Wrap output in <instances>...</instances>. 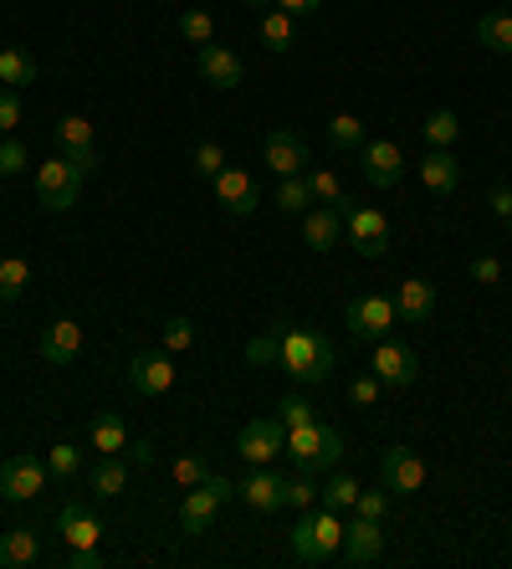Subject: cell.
<instances>
[{
	"mask_svg": "<svg viewBox=\"0 0 512 569\" xmlns=\"http://www.w3.org/2000/svg\"><path fill=\"white\" fill-rule=\"evenodd\" d=\"M334 364H338V349L328 333L282 324V370H287L297 385H323V380L334 375Z\"/></svg>",
	"mask_w": 512,
	"mask_h": 569,
	"instance_id": "cell-1",
	"label": "cell"
},
{
	"mask_svg": "<svg viewBox=\"0 0 512 569\" xmlns=\"http://www.w3.org/2000/svg\"><path fill=\"white\" fill-rule=\"evenodd\" d=\"M344 518L334 508H307L297 513V528H293V559L297 565H328V559L344 549Z\"/></svg>",
	"mask_w": 512,
	"mask_h": 569,
	"instance_id": "cell-2",
	"label": "cell"
},
{
	"mask_svg": "<svg viewBox=\"0 0 512 569\" xmlns=\"http://www.w3.org/2000/svg\"><path fill=\"white\" fill-rule=\"evenodd\" d=\"M231 497H236V482L220 478V472H210L200 488H185V497H179V534H185V539H200Z\"/></svg>",
	"mask_w": 512,
	"mask_h": 569,
	"instance_id": "cell-3",
	"label": "cell"
},
{
	"mask_svg": "<svg viewBox=\"0 0 512 569\" xmlns=\"http://www.w3.org/2000/svg\"><path fill=\"white\" fill-rule=\"evenodd\" d=\"M344 324H349L353 339L374 344V339H390V333H395L400 308H395V298H384V293H359V298H349V308H344Z\"/></svg>",
	"mask_w": 512,
	"mask_h": 569,
	"instance_id": "cell-4",
	"label": "cell"
},
{
	"mask_svg": "<svg viewBox=\"0 0 512 569\" xmlns=\"http://www.w3.org/2000/svg\"><path fill=\"white\" fill-rule=\"evenodd\" d=\"M46 482H52V467H46V457H36V451H15V457L0 462V497H6V503L42 497Z\"/></svg>",
	"mask_w": 512,
	"mask_h": 569,
	"instance_id": "cell-5",
	"label": "cell"
},
{
	"mask_svg": "<svg viewBox=\"0 0 512 569\" xmlns=\"http://www.w3.org/2000/svg\"><path fill=\"white\" fill-rule=\"evenodd\" d=\"M344 237L353 241V252L364 256V262H380L390 252V221H384L380 206H344Z\"/></svg>",
	"mask_w": 512,
	"mask_h": 569,
	"instance_id": "cell-6",
	"label": "cell"
},
{
	"mask_svg": "<svg viewBox=\"0 0 512 569\" xmlns=\"http://www.w3.org/2000/svg\"><path fill=\"white\" fill-rule=\"evenodd\" d=\"M83 169L67 160V154H57V160H46V165H36V200H42L46 210H73L77 195H83Z\"/></svg>",
	"mask_w": 512,
	"mask_h": 569,
	"instance_id": "cell-7",
	"label": "cell"
},
{
	"mask_svg": "<svg viewBox=\"0 0 512 569\" xmlns=\"http://www.w3.org/2000/svg\"><path fill=\"white\" fill-rule=\"evenodd\" d=\"M282 451H287V426H282V416H257L236 436V457L251 467H272Z\"/></svg>",
	"mask_w": 512,
	"mask_h": 569,
	"instance_id": "cell-8",
	"label": "cell"
},
{
	"mask_svg": "<svg viewBox=\"0 0 512 569\" xmlns=\"http://www.w3.org/2000/svg\"><path fill=\"white\" fill-rule=\"evenodd\" d=\"M374 375H380L384 390H410L421 380V354L400 339H374V364H369Z\"/></svg>",
	"mask_w": 512,
	"mask_h": 569,
	"instance_id": "cell-9",
	"label": "cell"
},
{
	"mask_svg": "<svg viewBox=\"0 0 512 569\" xmlns=\"http://www.w3.org/2000/svg\"><path fill=\"white\" fill-rule=\"evenodd\" d=\"M262 165L272 169V175H303L307 165H313V150H307V139L293 134V129H272V134L262 139Z\"/></svg>",
	"mask_w": 512,
	"mask_h": 569,
	"instance_id": "cell-10",
	"label": "cell"
},
{
	"mask_svg": "<svg viewBox=\"0 0 512 569\" xmlns=\"http://www.w3.org/2000/svg\"><path fill=\"white\" fill-rule=\"evenodd\" d=\"M359 165H364V180L380 185V190L405 180V150H400L395 139H364L359 144Z\"/></svg>",
	"mask_w": 512,
	"mask_h": 569,
	"instance_id": "cell-11",
	"label": "cell"
},
{
	"mask_svg": "<svg viewBox=\"0 0 512 569\" xmlns=\"http://www.w3.org/2000/svg\"><path fill=\"white\" fill-rule=\"evenodd\" d=\"M380 482H384V493H421V488H425V462H421V451L390 447V451L380 457Z\"/></svg>",
	"mask_w": 512,
	"mask_h": 569,
	"instance_id": "cell-12",
	"label": "cell"
},
{
	"mask_svg": "<svg viewBox=\"0 0 512 569\" xmlns=\"http://www.w3.org/2000/svg\"><path fill=\"white\" fill-rule=\"evenodd\" d=\"M210 185H216V200L231 210V216H251V210L262 206V185H257V175H247V169L226 165Z\"/></svg>",
	"mask_w": 512,
	"mask_h": 569,
	"instance_id": "cell-13",
	"label": "cell"
},
{
	"mask_svg": "<svg viewBox=\"0 0 512 569\" xmlns=\"http://www.w3.org/2000/svg\"><path fill=\"white\" fill-rule=\"evenodd\" d=\"M195 67H200V77L210 83V88H220V92H231V88H241V83H247V62L236 57L231 46H220V42L200 46Z\"/></svg>",
	"mask_w": 512,
	"mask_h": 569,
	"instance_id": "cell-14",
	"label": "cell"
},
{
	"mask_svg": "<svg viewBox=\"0 0 512 569\" xmlns=\"http://www.w3.org/2000/svg\"><path fill=\"white\" fill-rule=\"evenodd\" d=\"M57 144L62 154L73 160L83 175H98V150H92V123L83 119V113H67V119L57 123Z\"/></svg>",
	"mask_w": 512,
	"mask_h": 569,
	"instance_id": "cell-15",
	"label": "cell"
},
{
	"mask_svg": "<svg viewBox=\"0 0 512 569\" xmlns=\"http://www.w3.org/2000/svg\"><path fill=\"white\" fill-rule=\"evenodd\" d=\"M129 385L139 390V395H170V390H175V360H170V354H133Z\"/></svg>",
	"mask_w": 512,
	"mask_h": 569,
	"instance_id": "cell-16",
	"label": "cell"
},
{
	"mask_svg": "<svg viewBox=\"0 0 512 569\" xmlns=\"http://www.w3.org/2000/svg\"><path fill=\"white\" fill-rule=\"evenodd\" d=\"M236 497H241L251 513H277L282 508V478L272 467H251V478L236 482Z\"/></svg>",
	"mask_w": 512,
	"mask_h": 569,
	"instance_id": "cell-17",
	"label": "cell"
},
{
	"mask_svg": "<svg viewBox=\"0 0 512 569\" xmlns=\"http://www.w3.org/2000/svg\"><path fill=\"white\" fill-rule=\"evenodd\" d=\"M380 555H384V528L374 518L353 513V524L344 528V565H374Z\"/></svg>",
	"mask_w": 512,
	"mask_h": 569,
	"instance_id": "cell-18",
	"label": "cell"
},
{
	"mask_svg": "<svg viewBox=\"0 0 512 569\" xmlns=\"http://www.w3.org/2000/svg\"><path fill=\"white\" fill-rule=\"evenodd\" d=\"M36 354L46 364H73L83 354V329H77L73 318H57V324H46L42 339H36Z\"/></svg>",
	"mask_w": 512,
	"mask_h": 569,
	"instance_id": "cell-19",
	"label": "cell"
},
{
	"mask_svg": "<svg viewBox=\"0 0 512 569\" xmlns=\"http://www.w3.org/2000/svg\"><path fill=\"white\" fill-rule=\"evenodd\" d=\"M303 237L313 252H334L344 237V206H307L303 210Z\"/></svg>",
	"mask_w": 512,
	"mask_h": 569,
	"instance_id": "cell-20",
	"label": "cell"
},
{
	"mask_svg": "<svg viewBox=\"0 0 512 569\" xmlns=\"http://www.w3.org/2000/svg\"><path fill=\"white\" fill-rule=\"evenodd\" d=\"M57 534L73 544V549H92V544L102 539V524L88 513L83 497H73V503H62V513H57Z\"/></svg>",
	"mask_w": 512,
	"mask_h": 569,
	"instance_id": "cell-21",
	"label": "cell"
},
{
	"mask_svg": "<svg viewBox=\"0 0 512 569\" xmlns=\"http://www.w3.org/2000/svg\"><path fill=\"white\" fill-rule=\"evenodd\" d=\"M421 185L431 195H440V200L461 190V165H456V154L451 150H431V154H425V160H421Z\"/></svg>",
	"mask_w": 512,
	"mask_h": 569,
	"instance_id": "cell-22",
	"label": "cell"
},
{
	"mask_svg": "<svg viewBox=\"0 0 512 569\" xmlns=\"http://www.w3.org/2000/svg\"><path fill=\"white\" fill-rule=\"evenodd\" d=\"M395 308H400V324H425V318L436 314V283L405 277V283L395 287Z\"/></svg>",
	"mask_w": 512,
	"mask_h": 569,
	"instance_id": "cell-23",
	"label": "cell"
},
{
	"mask_svg": "<svg viewBox=\"0 0 512 569\" xmlns=\"http://www.w3.org/2000/svg\"><path fill=\"white\" fill-rule=\"evenodd\" d=\"M88 447L98 451V457H123V451H129V420L118 416V411H102V416H92Z\"/></svg>",
	"mask_w": 512,
	"mask_h": 569,
	"instance_id": "cell-24",
	"label": "cell"
},
{
	"mask_svg": "<svg viewBox=\"0 0 512 569\" xmlns=\"http://www.w3.org/2000/svg\"><path fill=\"white\" fill-rule=\"evenodd\" d=\"M42 565V539H36V528H11V534H0V569H31Z\"/></svg>",
	"mask_w": 512,
	"mask_h": 569,
	"instance_id": "cell-25",
	"label": "cell"
},
{
	"mask_svg": "<svg viewBox=\"0 0 512 569\" xmlns=\"http://www.w3.org/2000/svg\"><path fill=\"white\" fill-rule=\"evenodd\" d=\"M88 493L102 497V503H113V497L129 493V467H123V457H98V462H92Z\"/></svg>",
	"mask_w": 512,
	"mask_h": 569,
	"instance_id": "cell-26",
	"label": "cell"
},
{
	"mask_svg": "<svg viewBox=\"0 0 512 569\" xmlns=\"http://www.w3.org/2000/svg\"><path fill=\"white\" fill-rule=\"evenodd\" d=\"M323 431H328V426H323L318 416L303 420V426H293V431H287V451H282V457H293L303 472H313V462H318V451H323Z\"/></svg>",
	"mask_w": 512,
	"mask_h": 569,
	"instance_id": "cell-27",
	"label": "cell"
},
{
	"mask_svg": "<svg viewBox=\"0 0 512 569\" xmlns=\"http://www.w3.org/2000/svg\"><path fill=\"white\" fill-rule=\"evenodd\" d=\"M36 73H42V67H36V57H31L26 46H0V83H6V88H31V83H36Z\"/></svg>",
	"mask_w": 512,
	"mask_h": 569,
	"instance_id": "cell-28",
	"label": "cell"
},
{
	"mask_svg": "<svg viewBox=\"0 0 512 569\" xmlns=\"http://www.w3.org/2000/svg\"><path fill=\"white\" fill-rule=\"evenodd\" d=\"M257 36H262L266 52H287L297 42V21L287 11H277V6H266L262 21H257Z\"/></svg>",
	"mask_w": 512,
	"mask_h": 569,
	"instance_id": "cell-29",
	"label": "cell"
},
{
	"mask_svg": "<svg viewBox=\"0 0 512 569\" xmlns=\"http://www.w3.org/2000/svg\"><path fill=\"white\" fill-rule=\"evenodd\" d=\"M272 206H277L282 216H303V210L313 206V185H307V169H303V175H282L277 190H272Z\"/></svg>",
	"mask_w": 512,
	"mask_h": 569,
	"instance_id": "cell-30",
	"label": "cell"
},
{
	"mask_svg": "<svg viewBox=\"0 0 512 569\" xmlns=\"http://www.w3.org/2000/svg\"><path fill=\"white\" fill-rule=\"evenodd\" d=\"M359 493H364V488H359V478H353V472H334V478H328V488H318V503H323V508H334V513H353Z\"/></svg>",
	"mask_w": 512,
	"mask_h": 569,
	"instance_id": "cell-31",
	"label": "cell"
},
{
	"mask_svg": "<svg viewBox=\"0 0 512 569\" xmlns=\"http://www.w3.org/2000/svg\"><path fill=\"white\" fill-rule=\"evenodd\" d=\"M477 42L487 46V52H502V57H512V15L508 11H492L477 21Z\"/></svg>",
	"mask_w": 512,
	"mask_h": 569,
	"instance_id": "cell-32",
	"label": "cell"
},
{
	"mask_svg": "<svg viewBox=\"0 0 512 569\" xmlns=\"http://www.w3.org/2000/svg\"><path fill=\"white\" fill-rule=\"evenodd\" d=\"M179 36H185L195 52L210 46V42H216V15L205 11V6H185V11H179Z\"/></svg>",
	"mask_w": 512,
	"mask_h": 569,
	"instance_id": "cell-33",
	"label": "cell"
},
{
	"mask_svg": "<svg viewBox=\"0 0 512 569\" xmlns=\"http://www.w3.org/2000/svg\"><path fill=\"white\" fill-rule=\"evenodd\" d=\"M31 287V262L26 256H0V303H15Z\"/></svg>",
	"mask_w": 512,
	"mask_h": 569,
	"instance_id": "cell-34",
	"label": "cell"
},
{
	"mask_svg": "<svg viewBox=\"0 0 512 569\" xmlns=\"http://www.w3.org/2000/svg\"><path fill=\"white\" fill-rule=\"evenodd\" d=\"M421 134L431 139V150H451L456 139H461V119H456L451 108H436V113L421 123Z\"/></svg>",
	"mask_w": 512,
	"mask_h": 569,
	"instance_id": "cell-35",
	"label": "cell"
},
{
	"mask_svg": "<svg viewBox=\"0 0 512 569\" xmlns=\"http://www.w3.org/2000/svg\"><path fill=\"white\" fill-rule=\"evenodd\" d=\"M247 364H257V370H262V364H282V324H272L266 333L251 339V344H247Z\"/></svg>",
	"mask_w": 512,
	"mask_h": 569,
	"instance_id": "cell-36",
	"label": "cell"
},
{
	"mask_svg": "<svg viewBox=\"0 0 512 569\" xmlns=\"http://www.w3.org/2000/svg\"><path fill=\"white\" fill-rule=\"evenodd\" d=\"M328 139H334V150H359V144H364V119L334 113V119H328Z\"/></svg>",
	"mask_w": 512,
	"mask_h": 569,
	"instance_id": "cell-37",
	"label": "cell"
},
{
	"mask_svg": "<svg viewBox=\"0 0 512 569\" xmlns=\"http://www.w3.org/2000/svg\"><path fill=\"white\" fill-rule=\"evenodd\" d=\"M313 503H318V488H313V478H307V472H297V478H282V508L307 513Z\"/></svg>",
	"mask_w": 512,
	"mask_h": 569,
	"instance_id": "cell-38",
	"label": "cell"
},
{
	"mask_svg": "<svg viewBox=\"0 0 512 569\" xmlns=\"http://www.w3.org/2000/svg\"><path fill=\"white\" fill-rule=\"evenodd\" d=\"M190 169L200 175V180H216L220 169H226V150H220L216 139H200V144H195V154H190Z\"/></svg>",
	"mask_w": 512,
	"mask_h": 569,
	"instance_id": "cell-39",
	"label": "cell"
},
{
	"mask_svg": "<svg viewBox=\"0 0 512 569\" xmlns=\"http://www.w3.org/2000/svg\"><path fill=\"white\" fill-rule=\"evenodd\" d=\"M307 185H313V200H323V206H349V195H344L334 169H307Z\"/></svg>",
	"mask_w": 512,
	"mask_h": 569,
	"instance_id": "cell-40",
	"label": "cell"
},
{
	"mask_svg": "<svg viewBox=\"0 0 512 569\" xmlns=\"http://www.w3.org/2000/svg\"><path fill=\"white\" fill-rule=\"evenodd\" d=\"M46 467H52V478H77V472H83V447H73V441H57V447H52V457H46Z\"/></svg>",
	"mask_w": 512,
	"mask_h": 569,
	"instance_id": "cell-41",
	"label": "cell"
},
{
	"mask_svg": "<svg viewBox=\"0 0 512 569\" xmlns=\"http://www.w3.org/2000/svg\"><path fill=\"white\" fill-rule=\"evenodd\" d=\"M26 165H31L26 144H21V139H0V175H6V180H15V175H21Z\"/></svg>",
	"mask_w": 512,
	"mask_h": 569,
	"instance_id": "cell-42",
	"label": "cell"
},
{
	"mask_svg": "<svg viewBox=\"0 0 512 569\" xmlns=\"http://www.w3.org/2000/svg\"><path fill=\"white\" fill-rule=\"evenodd\" d=\"M190 344H195V324L185 314H175L164 324V349H170V354H185Z\"/></svg>",
	"mask_w": 512,
	"mask_h": 569,
	"instance_id": "cell-43",
	"label": "cell"
},
{
	"mask_svg": "<svg viewBox=\"0 0 512 569\" xmlns=\"http://www.w3.org/2000/svg\"><path fill=\"white\" fill-rule=\"evenodd\" d=\"M210 478V462H205V457H179L175 462V488H200V482Z\"/></svg>",
	"mask_w": 512,
	"mask_h": 569,
	"instance_id": "cell-44",
	"label": "cell"
},
{
	"mask_svg": "<svg viewBox=\"0 0 512 569\" xmlns=\"http://www.w3.org/2000/svg\"><path fill=\"white\" fill-rule=\"evenodd\" d=\"M380 375H374V370H369V375H353L349 380V401L353 405H374V401H380Z\"/></svg>",
	"mask_w": 512,
	"mask_h": 569,
	"instance_id": "cell-45",
	"label": "cell"
},
{
	"mask_svg": "<svg viewBox=\"0 0 512 569\" xmlns=\"http://www.w3.org/2000/svg\"><path fill=\"white\" fill-rule=\"evenodd\" d=\"M21 113H26V108H21V92L0 88V134H11L15 123H21Z\"/></svg>",
	"mask_w": 512,
	"mask_h": 569,
	"instance_id": "cell-46",
	"label": "cell"
},
{
	"mask_svg": "<svg viewBox=\"0 0 512 569\" xmlns=\"http://www.w3.org/2000/svg\"><path fill=\"white\" fill-rule=\"evenodd\" d=\"M338 457H344V431H338V426H328V431H323V451H318V462H313V472H323V467H338Z\"/></svg>",
	"mask_w": 512,
	"mask_h": 569,
	"instance_id": "cell-47",
	"label": "cell"
},
{
	"mask_svg": "<svg viewBox=\"0 0 512 569\" xmlns=\"http://www.w3.org/2000/svg\"><path fill=\"white\" fill-rule=\"evenodd\" d=\"M471 277H477V283L482 287H502V262L498 256H471Z\"/></svg>",
	"mask_w": 512,
	"mask_h": 569,
	"instance_id": "cell-48",
	"label": "cell"
},
{
	"mask_svg": "<svg viewBox=\"0 0 512 569\" xmlns=\"http://www.w3.org/2000/svg\"><path fill=\"white\" fill-rule=\"evenodd\" d=\"M277 416H282V426L293 431V426H303V420H313V405H307L303 395H287V401L277 405Z\"/></svg>",
	"mask_w": 512,
	"mask_h": 569,
	"instance_id": "cell-49",
	"label": "cell"
},
{
	"mask_svg": "<svg viewBox=\"0 0 512 569\" xmlns=\"http://www.w3.org/2000/svg\"><path fill=\"white\" fill-rule=\"evenodd\" d=\"M353 513H359V518H374V524H384V513H390V493H359Z\"/></svg>",
	"mask_w": 512,
	"mask_h": 569,
	"instance_id": "cell-50",
	"label": "cell"
},
{
	"mask_svg": "<svg viewBox=\"0 0 512 569\" xmlns=\"http://www.w3.org/2000/svg\"><path fill=\"white\" fill-rule=\"evenodd\" d=\"M108 565V559L98 555V544H92V549H73V555H67V569H102Z\"/></svg>",
	"mask_w": 512,
	"mask_h": 569,
	"instance_id": "cell-51",
	"label": "cell"
},
{
	"mask_svg": "<svg viewBox=\"0 0 512 569\" xmlns=\"http://www.w3.org/2000/svg\"><path fill=\"white\" fill-rule=\"evenodd\" d=\"M277 11H287L297 21V15H313V11H323V0H272Z\"/></svg>",
	"mask_w": 512,
	"mask_h": 569,
	"instance_id": "cell-52",
	"label": "cell"
},
{
	"mask_svg": "<svg viewBox=\"0 0 512 569\" xmlns=\"http://www.w3.org/2000/svg\"><path fill=\"white\" fill-rule=\"evenodd\" d=\"M492 216H498V221H512V190H492Z\"/></svg>",
	"mask_w": 512,
	"mask_h": 569,
	"instance_id": "cell-53",
	"label": "cell"
},
{
	"mask_svg": "<svg viewBox=\"0 0 512 569\" xmlns=\"http://www.w3.org/2000/svg\"><path fill=\"white\" fill-rule=\"evenodd\" d=\"M247 6H251V11H266V6H272V0H247Z\"/></svg>",
	"mask_w": 512,
	"mask_h": 569,
	"instance_id": "cell-54",
	"label": "cell"
},
{
	"mask_svg": "<svg viewBox=\"0 0 512 569\" xmlns=\"http://www.w3.org/2000/svg\"><path fill=\"white\" fill-rule=\"evenodd\" d=\"M508 390H512V364H508Z\"/></svg>",
	"mask_w": 512,
	"mask_h": 569,
	"instance_id": "cell-55",
	"label": "cell"
},
{
	"mask_svg": "<svg viewBox=\"0 0 512 569\" xmlns=\"http://www.w3.org/2000/svg\"><path fill=\"white\" fill-rule=\"evenodd\" d=\"M508 241H512V221H508Z\"/></svg>",
	"mask_w": 512,
	"mask_h": 569,
	"instance_id": "cell-56",
	"label": "cell"
},
{
	"mask_svg": "<svg viewBox=\"0 0 512 569\" xmlns=\"http://www.w3.org/2000/svg\"><path fill=\"white\" fill-rule=\"evenodd\" d=\"M0 139H6V134H0Z\"/></svg>",
	"mask_w": 512,
	"mask_h": 569,
	"instance_id": "cell-57",
	"label": "cell"
}]
</instances>
